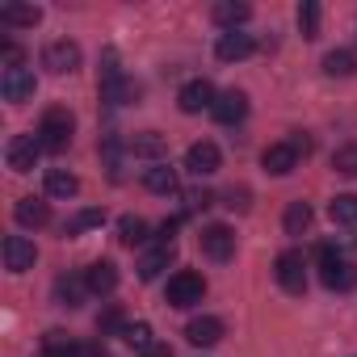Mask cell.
I'll list each match as a JSON object with an SVG mask.
<instances>
[{
    "mask_svg": "<svg viewBox=\"0 0 357 357\" xmlns=\"http://www.w3.org/2000/svg\"><path fill=\"white\" fill-rule=\"evenodd\" d=\"M336 168H340V172H357V147H344V151L336 155Z\"/></svg>",
    "mask_w": 357,
    "mask_h": 357,
    "instance_id": "d590c367",
    "label": "cell"
},
{
    "mask_svg": "<svg viewBox=\"0 0 357 357\" xmlns=\"http://www.w3.org/2000/svg\"><path fill=\"white\" fill-rule=\"evenodd\" d=\"M198 244H202V252H206L211 261H231V257H236V231H231L227 223H211V227H202Z\"/></svg>",
    "mask_w": 357,
    "mask_h": 357,
    "instance_id": "8992f818",
    "label": "cell"
},
{
    "mask_svg": "<svg viewBox=\"0 0 357 357\" xmlns=\"http://www.w3.org/2000/svg\"><path fill=\"white\" fill-rule=\"evenodd\" d=\"M202 294H206V278L202 273H190V269H181L172 282H168V307H194V303H202Z\"/></svg>",
    "mask_w": 357,
    "mask_h": 357,
    "instance_id": "277c9868",
    "label": "cell"
},
{
    "mask_svg": "<svg viewBox=\"0 0 357 357\" xmlns=\"http://www.w3.org/2000/svg\"><path fill=\"white\" fill-rule=\"evenodd\" d=\"M319 282H324L328 290H353V286H357V265H353L340 248L324 244V248H319Z\"/></svg>",
    "mask_w": 357,
    "mask_h": 357,
    "instance_id": "6da1fadb",
    "label": "cell"
},
{
    "mask_svg": "<svg viewBox=\"0 0 357 357\" xmlns=\"http://www.w3.org/2000/svg\"><path fill=\"white\" fill-rule=\"evenodd\" d=\"M84 282H89L93 294H109V290L118 286V265H114V261H93L89 273H84Z\"/></svg>",
    "mask_w": 357,
    "mask_h": 357,
    "instance_id": "e0dca14e",
    "label": "cell"
},
{
    "mask_svg": "<svg viewBox=\"0 0 357 357\" xmlns=\"http://www.w3.org/2000/svg\"><path fill=\"white\" fill-rule=\"evenodd\" d=\"M143 185H147L151 194H176V172H172L168 164H151V168L143 172Z\"/></svg>",
    "mask_w": 357,
    "mask_h": 357,
    "instance_id": "44dd1931",
    "label": "cell"
},
{
    "mask_svg": "<svg viewBox=\"0 0 357 357\" xmlns=\"http://www.w3.org/2000/svg\"><path fill=\"white\" fill-rule=\"evenodd\" d=\"M47 194L51 198H76L80 194V181H76L72 172H63V168H51L47 172Z\"/></svg>",
    "mask_w": 357,
    "mask_h": 357,
    "instance_id": "7402d4cb",
    "label": "cell"
},
{
    "mask_svg": "<svg viewBox=\"0 0 357 357\" xmlns=\"http://www.w3.org/2000/svg\"><path fill=\"white\" fill-rule=\"evenodd\" d=\"M72 130H76V118L68 114V109H47L43 114V122H38V143H43V151H63L68 143H72Z\"/></svg>",
    "mask_w": 357,
    "mask_h": 357,
    "instance_id": "7a4b0ae2",
    "label": "cell"
},
{
    "mask_svg": "<svg viewBox=\"0 0 357 357\" xmlns=\"http://www.w3.org/2000/svg\"><path fill=\"white\" fill-rule=\"evenodd\" d=\"M223 126H236L244 114H248V97L240 93V89H227V93H219V101H215V109H211Z\"/></svg>",
    "mask_w": 357,
    "mask_h": 357,
    "instance_id": "5bb4252c",
    "label": "cell"
},
{
    "mask_svg": "<svg viewBox=\"0 0 357 357\" xmlns=\"http://www.w3.org/2000/svg\"><path fill=\"white\" fill-rule=\"evenodd\" d=\"M219 164H223V155H219V147H215L211 139H202V143H194V147L185 151V168H190L194 176H211V172H219Z\"/></svg>",
    "mask_w": 357,
    "mask_h": 357,
    "instance_id": "8fae6325",
    "label": "cell"
},
{
    "mask_svg": "<svg viewBox=\"0 0 357 357\" xmlns=\"http://www.w3.org/2000/svg\"><path fill=\"white\" fill-rule=\"evenodd\" d=\"M211 17H215V22L231 34L236 26H244V22L252 17V9H248V5H240V0H219V5L211 9Z\"/></svg>",
    "mask_w": 357,
    "mask_h": 357,
    "instance_id": "ac0fdd59",
    "label": "cell"
},
{
    "mask_svg": "<svg viewBox=\"0 0 357 357\" xmlns=\"http://www.w3.org/2000/svg\"><path fill=\"white\" fill-rule=\"evenodd\" d=\"M261 164H265L273 176H290V172L298 168V151H294L290 143H269L265 155H261Z\"/></svg>",
    "mask_w": 357,
    "mask_h": 357,
    "instance_id": "9a60e30c",
    "label": "cell"
},
{
    "mask_svg": "<svg viewBox=\"0 0 357 357\" xmlns=\"http://www.w3.org/2000/svg\"><path fill=\"white\" fill-rule=\"evenodd\" d=\"M185 340L198 344V349L219 344V340H223V319H215V315H198V319H190V324H185Z\"/></svg>",
    "mask_w": 357,
    "mask_h": 357,
    "instance_id": "7c38bea8",
    "label": "cell"
},
{
    "mask_svg": "<svg viewBox=\"0 0 357 357\" xmlns=\"http://www.w3.org/2000/svg\"><path fill=\"white\" fill-rule=\"evenodd\" d=\"M84 294H89V282H84L80 273H63V278L55 282V298H59L63 307H80Z\"/></svg>",
    "mask_w": 357,
    "mask_h": 357,
    "instance_id": "d6986e66",
    "label": "cell"
},
{
    "mask_svg": "<svg viewBox=\"0 0 357 357\" xmlns=\"http://www.w3.org/2000/svg\"><path fill=\"white\" fill-rule=\"evenodd\" d=\"M215 198L206 194V190H194V194H185V211H206Z\"/></svg>",
    "mask_w": 357,
    "mask_h": 357,
    "instance_id": "e575fe53",
    "label": "cell"
},
{
    "mask_svg": "<svg viewBox=\"0 0 357 357\" xmlns=\"http://www.w3.org/2000/svg\"><path fill=\"white\" fill-rule=\"evenodd\" d=\"M34 261H38L34 240H26V236H9L5 240V269L9 273H26V269H34Z\"/></svg>",
    "mask_w": 357,
    "mask_h": 357,
    "instance_id": "30bf717a",
    "label": "cell"
},
{
    "mask_svg": "<svg viewBox=\"0 0 357 357\" xmlns=\"http://www.w3.org/2000/svg\"><path fill=\"white\" fill-rule=\"evenodd\" d=\"M139 357H172V344H151V349H143Z\"/></svg>",
    "mask_w": 357,
    "mask_h": 357,
    "instance_id": "74e56055",
    "label": "cell"
},
{
    "mask_svg": "<svg viewBox=\"0 0 357 357\" xmlns=\"http://www.w3.org/2000/svg\"><path fill=\"white\" fill-rule=\"evenodd\" d=\"M43 68H51L55 76H63V72H76V68H80V47H76V43H68V38L51 43V47L43 51Z\"/></svg>",
    "mask_w": 357,
    "mask_h": 357,
    "instance_id": "9c48e42d",
    "label": "cell"
},
{
    "mask_svg": "<svg viewBox=\"0 0 357 357\" xmlns=\"http://www.w3.org/2000/svg\"><path fill=\"white\" fill-rule=\"evenodd\" d=\"M257 51V43H252V34H240V30H231V34H223L219 43H215V55L223 59V63H236V59H248Z\"/></svg>",
    "mask_w": 357,
    "mask_h": 357,
    "instance_id": "4fadbf2b",
    "label": "cell"
},
{
    "mask_svg": "<svg viewBox=\"0 0 357 357\" xmlns=\"http://www.w3.org/2000/svg\"><path fill=\"white\" fill-rule=\"evenodd\" d=\"M72 357H105V344L101 340H76Z\"/></svg>",
    "mask_w": 357,
    "mask_h": 357,
    "instance_id": "836d02e7",
    "label": "cell"
},
{
    "mask_svg": "<svg viewBox=\"0 0 357 357\" xmlns=\"http://www.w3.org/2000/svg\"><path fill=\"white\" fill-rule=\"evenodd\" d=\"M34 89H38V80H34L30 68H5V76H0V93H5V101H13V105L30 101Z\"/></svg>",
    "mask_w": 357,
    "mask_h": 357,
    "instance_id": "52a82bcc",
    "label": "cell"
},
{
    "mask_svg": "<svg viewBox=\"0 0 357 357\" xmlns=\"http://www.w3.org/2000/svg\"><path fill=\"white\" fill-rule=\"evenodd\" d=\"M328 215H332V223H357V194H336L332 202H328Z\"/></svg>",
    "mask_w": 357,
    "mask_h": 357,
    "instance_id": "484cf974",
    "label": "cell"
},
{
    "mask_svg": "<svg viewBox=\"0 0 357 357\" xmlns=\"http://www.w3.org/2000/svg\"><path fill=\"white\" fill-rule=\"evenodd\" d=\"M105 223V211H80V215H72L68 223H63V236H80V231H93V227H101Z\"/></svg>",
    "mask_w": 357,
    "mask_h": 357,
    "instance_id": "4316f807",
    "label": "cell"
},
{
    "mask_svg": "<svg viewBox=\"0 0 357 357\" xmlns=\"http://www.w3.org/2000/svg\"><path fill=\"white\" fill-rule=\"evenodd\" d=\"M282 227H286V236H303L311 227V206L307 202H290L286 215H282Z\"/></svg>",
    "mask_w": 357,
    "mask_h": 357,
    "instance_id": "cb8c5ba5",
    "label": "cell"
},
{
    "mask_svg": "<svg viewBox=\"0 0 357 357\" xmlns=\"http://www.w3.org/2000/svg\"><path fill=\"white\" fill-rule=\"evenodd\" d=\"M324 72H328V76H353V72H357L353 51H328V55H324Z\"/></svg>",
    "mask_w": 357,
    "mask_h": 357,
    "instance_id": "f1b7e54d",
    "label": "cell"
},
{
    "mask_svg": "<svg viewBox=\"0 0 357 357\" xmlns=\"http://www.w3.org/2000/svg\"><path fill=\"white\" fill-rule=\"evenodd\" d=\"M215 84L211 80H190L181 93H176V105H181V114H202V109H215Z\"/></svg>",
    "mask_w": 357,
    "mask_h": 357,
    "instance_id": "ba28073f",
    "label": "cell"
},
{
    "mask_svg": "<svg viewBox=\"0 0 357 357\" xmlns=\"http://www.w3.org/2000/svg\"><path fill=\"white\" fill-rule=\"evenodd\" d=\"M168 261H172V248H164V244H155L151 252H143V257H139V278H143V282H151V278H160V269H164Z\"/></svg>",
    "mask_w": 357,
    "mask_h": 357,
    "instance_id": "603a6c76",
    "label": "cell"
},
{
    "mask_svg": "<svg viewBox=\"0 0 357 357\" xmlns=\"http://www.w3.org/2000/svg\"><path fill=\"white\" fill-rule=\"evenodd\" d=\"M273 278H278V286H282L286 294H303V290H307V261H303V252H298V248H286V252L273 261Z\"/></svg>",
    "mask_w": 357,
    "mask_h": 357,
    "instance_id": "3957f363",
    "label": "cell"
},
{
    "mask_svg": "<svg viewBox=\"0 0 357 357\" xmlns=\"http://www.w3.org/2000/svg\"><path fill=\"white\" fill-rule=\"evenodd\" d=\"M43 9L38 5H0V26H38Z\"/></svg>",
    "mask_w": 357,
    "mask_h": 357,
    "instance_id": "ffe728a7",
    "label": "cell"
},
{
    "mask_svg": "<svg viewBox=\"0 0 357 357\" xmlns=\"http://www.w3.org/2000/svg\"><path fill=\"white\" fill-rule=\"evenodd\" d=\"M122 340H126L130 349H139V353L155 344V340H151V324H143V319H139V324H126V328H122Z\"/></svg>",
    "mask_w": 357,
    "mask_h": 357,
    "instance_id": "f546056e",
    "label": "cell"
},
{
    "mask_svg": "<svg viewBox=\"0 0 357 357\" xmlns=\"http://www.w3.org/2000/svg\"><path fill=\"white\" fill-rule=\"evenodd\" d=\"M38 155H43L38 135H13V139L5 143V160H9L13 172H30V168L38 164Z\"/></svg>",
    "mask_w": 357,
    "mask_h": 357,
    "instance_id": "5b68a950",
    "label": "cell"
},
{
    "mask_svg": "<svg viewBox=\"0 0 357 357\" xmlns=\"http://www.w3.org/2000/svg\"><path fill=\"white\" fill-rule=\"evenodd\" d=\"M223 198H227V206H231V211H248V190H227Z\"/></svg>",
    "mask_w": 357,
    "mask_h": 357,
    "instance_id": "8d00e7d4",
    "label": "cell"
},
{
    "mask_svg": "<svg viewBox=\"0 0 357 357\" xmlns=\"http://www.w3.org/2000/svg\"><path fill=\"white\" fill-rule=\"evenodd\" d=\"M72 349H76V340L68 332H59V328H51L43 336V357H72Z\"/></svg>",
    "mask_w": 357,
    "mask_h": 357,
    "instance_id": "83f0119b",
    "label": "cell"
},
{
    "mask_svg": "<svg viewBox=\"0 0 357 357\" xmlns=\"http://www.w3.org/2000/svg\"><path fill=\"white\" fill-rule=\"evenodd\" d=\"M126 147H130L135 155H164V139H160L155 130H147V135H135Z\"/></svg>",
    "mask_w": 357,
    "mask_h": 357,
    "instance_id": "4dcf8cb0",
    "label": "cell"
},
{
    "mask_svg": "<svg viewBox=\"0 0 357 357\" xmlns=\"http://www.w3.org/2000/svg\"><path fill=\"white\" fill-rule=\"evenodd\" d=\"M122 328H126V319H122L118 307H109V311L97 315V332H101V336H114V332H122Z\"/></svg>",
    "mask_w": 357,
    "mask_h": 357,
    "instance_id": "d6a6232c",
    "label": "cell"
},
{
    "mask_svg": "<svg viewBox=\"0 0 357 357\" xmlns=\"http://www.w3.org/2000/svg\"><path fill=\"white\" fill-rule=\"evenodd\" d=\"M13 219H17L22 227H47V223H51V206L38 202V198H22V202L13 206Z\"/></svg>",
    "mask_w": 357,
    "mask_h": 357,
    "instance_id": "2e32d148",
    "label": "cell"
},
{
    "mask_svg": "<svg viewBox=\"0 0 357 357\" xmlns=\"http://www.w3.org/2000/svg\"><path fill=\"white\" fill-rule=\"evenodd\" d=\"M118 240H122L126 248L147 244V223H143L139 215H122V219H118Z\"/></svg>",
    "mask_w": 357,
    "mask_h": 357,
    "instance_id": "d4e9b609",
    "label": "cell"
},
{
    "mask_svg": "<svg viewBox=\"0 0 357 357\" xmlns=\"http://www.w3.org/2000/svg\"><path fill=\"white\" fill-rule=\"evenodd\" d=\"M298 30H303V38H315V34H319V5H315V0H303V9H298Z\"/></svg>",
    "mask_w": 357,
    "mask_h": 357,
    "instance_id": "1f68e13d",
    "label": "cell"
}]
</instances>
